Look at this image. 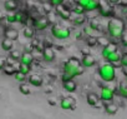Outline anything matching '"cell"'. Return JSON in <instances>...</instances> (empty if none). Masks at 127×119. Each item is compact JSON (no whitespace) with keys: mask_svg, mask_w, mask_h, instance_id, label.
I'll return each instance as SVG.
<instances>
[{"mask_svg":"<svg viewBox=\"0 0 127 119\" xmlns=\"http://www.w3.org/2000/svg\"><path fill=\"white\" fill-rule=\"evenodd\" d=\"M55 14H56V16H60V19L65 20V21L71 20V11L67 10V9H65L62 5L55 8Z\"/></svg>","mask_w":127,"mask_h":119,"instance_id":"7c38bea8","label":"cell"},{"mask_svg":"<svg viewBox=\"0 0 127 119\" xmlns=\"http://www.w3.org/2000/svg\"><path fill=\"white\" fill-rule=\"evenodd\" d=\"M0 46H1V49H3L4 51L10 53L11 50H14V41H11V40L4 38V39L1 40V43H0Z\"/></svg>","mask_w":127,"mask_h":119,"instance_id":"7402d4cb","label":"cell"},{"mask_svg":"<svg viewBox=\"0 0 127 119\" xmlns=\"http://www.w3.org/2000/svg\"><path fill=\"white\" fill-rule=\"evenodd\" d=\"M120 67L127 68V53H126V54H122L121 60H120Z\"/></svg>","mask_w":127,"mask_h":119,"instance_id":"ab89813d","label":"cell"},{"mask_svg":"<svg viewBox=\"0 0 127 119\" xmlns=\"http://www.w3.org/2000/svg\"><path fill=\"white\" fill-rule=\"evenodd\" d=\"M121 56H122V54L117 50V51H115V53H112L111 55H108L107 58H106V62L107 63H110V64H117V63H120V60H121Z\"/></svg>","mask_w":127,"mask_h":119,"instance_id":"ffe728a7","label":"cell"},{"mask_svg":"<svg viewBox=\"0 0 127 119\" xmlns=\"http://www.w3.org/2000/svg\"><path fill=\"white\" fill-rule=\"evenodd\" d=\"M11 1H15V3H18V1H19V0H11Z\"/></svg>","mask_w":127,"mask_h":119,"instance_id":"f907efd6","label":"cell"},{"mask_svg":"<svg viewBox=\"0 0 127 119\" xmlns=\"http://www.w3.org/2000/svg\"><path fill=\"white\" fill-rule=\"evenodd\" d=\"M115 51H117V45H116L115 43H110V44H107L106 46H103V48H102L101 54H102V56L106 59L108 55H111V54H112V53H115Z\"/></svg>","mask_w":127,"mask_h":119,"instance_id":"e0dca14e","label":"cell"},{"mask_svg":"<svg viewBox=\"0 0 127 119\" xmlns=\"http://www.w3.org/2000/svg\"><path fill=\"white\" fill-rule=\"evenodd\" d=\"M125 33V23L122 19L118 18H111L107 23V34L110 38L113 39H121L122 34Z\"/></svg>","mask_w":127,"mask_h":119,"instance_id":"7a4b0ae2","label":"cell"},{"mask_svg":"<svg viewBox=\"0 0 127 119\" xmlns=\"http://www.w3.org/2000/svg\"><path fill=\"white\" fill-rule=\"evenodd\" d=\"M97 73H98L100 78L106 83H111L116 79V68H115V65H112L110 63H103L102 65H100L97 69Z\"/></svg>","mask_w":127,"mask_h":119,"instance_id":"3957f363","label":"cell"},{"mask_svg":"<svg viewBox=\"0 0 127 119\" xmlns=\"http://www.w3.org/2000/svg\"><path fill=\"white\" fill-rule=\"evenodd\" d=\"M19 92H20L23 95H30V94H31L30 87H29L26 83H23V84L19 85Z\"/></svg>","mask_w":127,"mask_h":119,"instance_id":"4dcf8cb0","label":"cell"},{"mask_svg":"<svg viewBox=\"0 0 127 119\" xmlns=\"http://www.w3.org/2000/svg\"><path fill=\"white\" fill-rule=\"evenodd\" d=\"M47 20H49V23H50V25H55L56 24V14H54V13H50V14H47Z\"/></svg>","mask_w":127,"mask_h":119,"instance_id":"f35d334b","label":"cell"},{"mask_svg":"<svg viewBox=\"0 0 127 119\" xmlns=\"http://www.w3.org/2000/svg\"><path fill=\"white\" fill-rule=\"evenodd\" d=\"M4 9L8 13H16L19 9V4L15 1H11V0H5L4 1Z\"/></svg>","mask_w":127,"mask_h":119,"instance_id":"d6986e66","label":"cell"},{"mask_svg":"<svg viewBox=\"0 0 127 119\" xmlns=\"http://www.w3.org/2000/svg\"><path fill=\"white\" fill-rule=\"evenodd\" d=\"M47 103H49V104H51V107H55V105H57V102H56L54 98H49V99H47Z\"/></svg>","mask_w":127,"mask_h":119,"instance_id":"ee69618b","label":"cell"},{"mask_svg":"<svg viewBox=\"0 0 127 119\" xmlns=\"http://www.w3.org/2000/svg\"><path fill=\"white\" fill-rule=\"evenodd\" d=\"M126 83H127V75H126Z\"/></svg>","mask_w":127,"mask_h":119,"instance_id":"816d5d0a","label":"cell"},{"mask_svg":"<svg viewBox=\"0 0 127 119\" xmlns=\"http://www.w3.org/2000/svg\"><path fill=\"white\" fill-rule=\"evenodd\" d=\"M65 0H49V4L52 6V8H57V6H61L64 5Z\"/></svg>","mask_w":127,"mask_h":119,"instance_id":"d590c367","label":"cell"},{"mask_svg":"<svg viewBox=\"0 0 127 119\" xmlns=\"http://www.w3.org/2000/svg\"><path fill=\"white\" fill-rule=\"evenodd\" d=\"M28 82H29L30 85H32V87H35V88L42 87V84H44L42 77L39 75V74H36V73H34V74H31L30 77H28Z\"/></svg>","mask_w":127,"mask_h":119,"instance_id":"4fadbf2b","label":"cell"},{"mask_svg":"<svg viewBox=\"0 0 127 119\" xmlns=\"http://www.w3.org/2000/svg\"><path fill=\"white\" fill-rule=\"evenodd\" d=\"M86 102H87V104H89L90 107L96 108V109H98V108H101V107H102V104H101V100H100L98 95H97V94H95V93H89V94L86 95Z\"/></svg>","mask_w":127,"mask_h":119,"instance_id":"30bf717a","label":"cell"},{"mask_svg":"<svg viewBox=\"0 0 127 119\" xmlns=\"http://www.w3.org/2000/svg\"><path fill=\"white\" fill-rule=\"evenodd\" d=\"M20 56H21V53L19 50H11L10 51V55H9V59H11L13 62H19L20 60Z\"/></svg>","mask_w":127,"mask_h":119,"instance_id":"d6a6232c","label":"cell"},{"mask_svg":"<svg viewBox=\"0 0 127 119\" xmlns=\"http://www.w3.org/2000/svg\"><path fill=\"white\" fill-rule=\"evenodd\" d=\"M30 70H31V67H28V65H24V64H19L18 65V72L24 74V75L30 74Z\"/></svg>","mask_w":127,"mask_h":119,"instance_id":"1f68e13d","label":"cell"},{"mask_svg":"<svg viewBox=\"0 0 127 119\" xmlns=\"http://www.w3.org/2000/svg\"><path fill=\"white\" fill-rule=\"evenodd\" d=\"M6 67V59L5 58H0V70L3 72V69Z\"/></svg>","mask_w":127,"mask_h":119,"instance_id":"7bdbcfd3","label":"cell"},{"mask_svg":"<svg viewBox=\"0 0 127 119\" xmlns=\"http://www.w3.org/2000/svg\"><path fill=\"white\" fill-rule=\"evenodd\" d=\"M35 51L34 46L31 43H28V44H24V53H29V54H32Z\"/></svg>","mask_w":127,"mask_h":119,"instance_id":"74e56055","label":"cell"},{"mask_svg":"<svg viewBox=\"0 0 127 119\" xmlns=\"http://www.w3.org/2000/svg\"><path fill=\"white\" fill-rule=\"evenodd\" d=\"M107 44H110V41H108L107 38H105V36L97 38V45H102V48H103V46H106Z\"/></svg>","mask_w":127,"mask_h":119,"instance_id":"8d00e7d4","label":"cell"},{"mask_svg":"<svg viewBox=\"0 0 127 119\" xmlns=\"http://www.w3.org/2000/svg\"><path fill=\"white\" fill-rule=\"evenodd\" d=\"M100 100L103 103H111L115 99V92L110 87H101L100 90Z\"/></svg>","mask_w":127,"mask_h":119,"instance_id":"52a82bcc","label":"cell"},{"mask_svg":"<svg viewBox=\"0 0 127 119\" xmlns=\"http://www.w3.org/2000/svg\"><path fill=\"white\" fill-rule=\"evenodd\" d=\"M76 4L82 6L85 11H95L98 9V0H76Z\"/></svg>","mask_w":127,"mask_h":119,"instance_id":"ba28073f","label":"cell"},{"mask_svg":"<svg viewBox=\"0 0 127 119\" xmlns=\"http://www.w3.org/2000/svg\"><path fill=\"white\" fill-rule=\"evenodd\" d=\"M3 73L5 75H8V77H14L18 73V68H15L14 65H8L6 64V67L3 69Z\"/></svg>","mask_w":127,"mask_h":119,"instance_id":"4316f807","label":"cell"},{"mask_svg":"<svg viewBox=\"0 0 127 119\" xmlns=\"http://www.w3.org/2000/svg\"><path fill=\"white\" fill-rule=\"evenodd\" d=\"M80 62H81V65H82L84 68H92V67L96 65V59H95V56L91 55V54L82 56Z\"/></svg>","mask_w":127,"mask_h":119,"instance_id":"5bb4252c","label":"cell"},{"mask_svg":"<svg viewBox=\"0 0 127 119\" xmlns=\"http://www.w3.org/2000/svg\"><path fill=\"white\" fill-rule=\"evenodd\" d=\"M40 1H42V0H40Z\"/></svg>","mask_w":127,"mask_h":119,"instance_id":"f5cc1de1","label":"cell"},{"mask_svg":"<svg viewBox=\"0 0 127 119\" xmlns=\"http://www.w3.org/2000/svg\"><path fill=\"white\" fill-rule=\"evenodd\" d=\"M4 20H5V15H4V14H3L1 11H0V24H1V23H3Z\"/></svg>","mask_w":127,"mask_h":119,"instance_id":"c3c4849f","label":"cell"},{"mask_svg":"<svg viewBox=\"0 0 127 119\" xmlns=\"http://www.w3.org/2000/svg\"><path fill=\"white\" fill-rule=\"evenodd\" d=\"M19 35H20L19 31L16 29H14V28H6L4 30V38L5 39H9L11 41H16L19 39Z\"/></svg>","mask_w":127,"mask_h":119,"instance_id":"9a60e30c","label":"cell"},{"mask_svg":"<svg viewBox=\"0 0 127 119\" xmlns=\"http://www.w3.org/2000/svg\"><path fill=\"white\" fill-rule=\"evenodd\" d=\"M62 87L67 93H75L77 90V83L75 80H70L66 83H62Z\"/></svg>","mask_w":127,"mask_h":119,"instance_id":"44dd1931","label":"cell"},{"mask_svg":"<svg viewBox=\"0 0 127 119\" xmlns=\"http://www.w3.org/2000/svg\"><path fill=\"white\" fill-rule=\"evenodd\" d=\"M120 40H121V43H122L123 46H127V33H123Z\"/></svg>","mask_w":127,"mask_h":119,"instance_id":"b9f144b4","label":"cell"},{"mask_svg":"<svg viewBox=\"0 0 127 119\" xmlns=\"http://www.w3.org/2000/svg\"><path fill=\"white\" fill-rule=\"evenodd\" d=\"M60 108L64 110H74L76 109V100L72 97H64L60 100Z\"/></svg>","mask_w":127,"mask_h":119,"instance_id":"9c48e42d","label":"cell"},{"mask_svg":"<svg viewBox=\"0 0 127 119\" xmlns=\"http://www.w3.org/2000/svg\"><path fill=\"white\" fill-rule=\"evenodd\" d=\"M85 41H86V46L87 48H94V46L97 45V38L96 36H86Z\"/></svg>","mask_w":127,"mask_h":119,"instance_id":"f1b7e54d","label":"cell"},{"mask_svg":"<svg viewBox=\"0 0 127 119\" xmlns=\"http://www.w3.org/2000/svg\"><path fill=\"white\" fill-rule=\"evenodd\" d=\"M5 20L8 24H14L16 23V16H15V13H8L5 15Z\"/></svg>","mask_w":127,"mask_h":119,"instance_id":"836d02e7","label":"cell"},{"mask_svg":"<svg viewBox=\"0 0 127 119\" xmlns=\"http://www.w3.org/2000/svg\"><path fill=\"white\" fill-rule=\"evenodd\" d=\"M45 92H46V93H50V94H51V93H52V88H51V87H50V88H46V89H45Z\"/></svg>","mask_w":127,"mask_h":119,"instance_id":"681fc988","label":"cell"},{"mask_svg":"<svg viewBox=\"0 0 127 119\" xmlns=\"http://www.w3.org/2000/svg\"><path fill=\"white\" fill-rule=\"evenodd\" d=\"M98 13L101 16L105 18H111L113 15V9L112 6L107 3V0H98Z\"/></svg>","mask_w":127,"mask_h":119,"instance_id":"5b68a950","label":"cell"},{"mask_svg":"<svg viewBox=\"0 0 127 119\" xmlns=\"http://www.w3.org/2000/svg\"><path fill=\"white\" fill-rule=\"evenodd\" d=\"M84 33H81V34H77V36H76V40H82L84 39Z\"/></svg>","mask_w":127,"mask_h":119,"instance_id":"7dc6e473","label":"cell"},{"mask_svg":"<svg viewBox=\"0 0 127 119\" xmlns=\"http://www.w3.org/2000/svg\"><path fill=\"white\" fill-rule=\"evenodd\" d=\"M62 70H64V73H65V74H69L72 78H76V77L84 74L85 68L81 65L80 59H77L76 56H71V58L67 59L65 63H64Z\"/></svg>","mask_w":127,"mask_h":119,"instance_id":"6da1fadb","label":"cell"},{"mask_svg":"<svg viewBox=\"0 0 127 119\" xmlns=\"http://www.w3.org/2000/svg\"><path fill=\"white\" fill-rule=\"evenodd\" d=\"M81 53H82L84 56H85V55H90V50H87L86 48H82V49H81Z\"/></svg>","mask_w":127,"mask_h":119,"instance_id":"bcb514c9","label":"cell"},{"mask_svg":"<svg viewBox=\"0 0 127 119\" xmlns=\"http://www.w3.org/2000/svg\"><path fill=\"white\" fill-rule=\"evenodd\" d=\"M14 78H15V80H16V82H19L20 84H23V83H25V82L28 80V77H26V75H24V74H21V73H19V72L14 75Z\"/></svg>","mask_w":127,"mask_h":119,"instance_id":"e575fe53","label":"cell"},{"mask_svg":"<svg viewBox=\"0 0 127 119\" xmlns=\"http://www.w3.org/2000/svg\"><path fill=\"white\" fill-rule=\"evenodd\" d=\"M89 26L96 33V31H100L101 30V23L96 19V18H92L89 20Z\"/></svg>","mask_w":127,"mask_h":119,"instance_id":"484cf974","label":"cell"},{"mask_svg":"<svg viewBox=\"0 0 127 119\" xmlns=\"http://www.w3.org/2000/svg\"><path fill=\"white\" fill-rule=\"evenodd\" d=\"M35 29L32 28V26H30V25H26V26H24V29H23V35L26 38V39H34L35 38Z\"/></svg>","mask_w":127,"mask_h":119,"instance_id":"cb8c5ba5","label":"cell"},{"mask_svg":"<svg viewBox=\"0 0 127 119\" xmlns=\"http://www.w3.org/2000/svg\"><path fill=\"white\" fill-rule=\"evenodd\" d=\"M103 109H105V112H106L107 115H115V114L118 112V105H117L116 103H113V102H111V103H105V104H103Z\"/></svg>","mask_w":127,"mask_h":119,"instance_id":"ac0fdd59","label":"cell"},{"mask_svg":"<svg viewBox=\"0 0 127 119\" xmlns=\"http://www.w3.org/2000/svg\"><path fill=\"white\" fill-rule=\"evenodd\" d=\"M42 9H44V11L46 13V15H47V14H50V13H52V6H51L49 3L42 4Z\"/></svg>","mask_w":127,"mask_h":119,"instance_id":"60d3db41","label":"cell"},{"mask_svg":"<svg viewBox=\"0 0 127 119\" xmlns=\"http://www.w3.org/2000/svg\"><path fill=\"white\" fill-rule=\"evenodd\" d=\"M41 58L45 63H52L56 59V53L52 48H45L44 51L41 53Z\"/></svg>","mask_w":127,"mask_h":119,"instance_id":"8fae6325","label":"cell"},{"mask_svg":"<svg viewBox=\"0 0 127 119\" xmlns=\"http://www.w3.org/2000/svg\"><path fill=\"white\" fill-rule=\"evenodd\" d=\"M120 1H121V0H107V3L111 4V5H116V4H118Z\"/></svg>","mask_w":127,"mask_h":119,"instance_id":"f6af8a7d","label":"cell"},{"mask_svg":"<svg viewBox=\"0 0 127 119\" xmlns=\"http://www.w3.org/2000/svg\"><path fill=\"white\" fill-rule=\"evenodd\" d=\"M71 13H74L75 15H85V10L82 6H80L79 4H74L71 8Z\"/></svg>","mask_w":127,"mask_h":119,"instance_id":"f546056e","label":"cell"},{"mask_svg":"<svg viewBox=\"0 0 127 119\" xmlns=\"http://www.w3.org/2000/svg\"><path fill=\"white\" fill-rule=\"evenodd\" d=\"M117 92H118V94H120L121 98L127 99V83L126 84L125 83H121L118 85V88H117Z\"/></svg>","mask_w":127,"mask_h":119,"instance_id":"83f0119b","label":"cell"},{"mask_svg":"<svg viewBox=\"0 0 127 119\" xmlns=\"http://www.w3.org/2000/svg\"><path fill=\"white\" fill-rule=\"evenodd\" d=\"M31 26L35 29V31H44L50 26V23H49L46 16H37L34 19Z\"/></svg>","mask_w":127,"mask_h":119,"instance_id":"8992f818","label":"cell"},{"mask_svg":"<svg viewBox=\"0 0 127 119\" xmlns=\"http://www.w3.org/2000/svg\"><path fill=\"white\" fill-rule=\"evenodd\" d=\"M20 64H24V65H28V67H31L35 62V58L32 54H29V53H21V56H20Z\"/></svg>","mask_w":127,"mask_h":119,"instance_id":"2e32d148","label":"cell"},{"mask_svg":"<svg viewBox=\"0 0 127 119\" xmlns=\"http://www.w3.org/2000/svg\"><path fill=\"white\" fill-rule=\"evenodd\" d=\"M71 21L75 26H84L85 23L87 21L85 15H75L74 18H71Z\"/></svg>","mask_w":127,"mask_h":119,"instance_id":"603a6c76","label":"cell"},{"mask_svg":"<svg viewBox=\"0 0 127 119\" xmlns=\"http://www.w3.org/2000/svg\"><path fill=\"white\" fill-rule=\"evenodd\" d=\"M15 16H16V23H20V24H26V20H28V14L25 11H16L15 13Z\"/></svg>","mask_w":127,"mask_h":119,"instance_id":"d4e9b609","label":"cell"},{"mask_svg":"<svg viewBox=\"0 0 127 119\" xmlns=\"http://www.w3.org/2000/svg\"><path fill=\"white\" fill-rule=\"evenodd\" d=\"M51 35L57 40H65L70 38L71 30L67 26H64L56 23L55 25H51Z\"/></svg>","mask_w":127,"mask_h":119,"instance_id":"277c9868","label":"cell"}]
</instances>
